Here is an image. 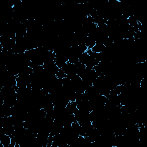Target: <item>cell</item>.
Instances as JSON below:
<instances>
[{"label":"cell","instance_id":"6da1fadb","mask_svg":"<svg viewBox=\"0 0 147 147\" xmlns=\"http://www.w3.org/2000/svg\"><path fill=\"white\" fill-rule=\"evenodd\" d=\"M91 51L95 53H100L103 52L106 49V47L103 43L96 42L95 45L91 49Z\"/></svg>","mask_w":147,"mask_h":147}]
</instances>
